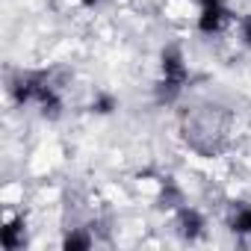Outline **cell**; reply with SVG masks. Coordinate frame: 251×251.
<instances>
[{
	"instance_id": "6da1fadb",
	"label": "cell",
	"mask_w": 251,
	"mask_h": 251,
	"mask_svg": "<svg viewBox=\"0 0 251 251\" xmlns=\"http://www.w3.org/2000/svg\"><path fill=\"white\" fill-rule=\"evenodd\" d=\"M230 133V112L225 106H195L183 118V139L201 157H219L227 148Z\"/></svg>"
},
{
	"instance_id": "7a4b0ae2",
	"label": "cell",
	"mask_w": 251,
	"mask_h": 251,
	"mask_svg": "<svg viewBox=\"0 0 251 251\" xmlns=\"http://www.w3.org/2000/svg\"><path fill=\"white\" fill-rule=\"evenodd\" d=\"M9 92L15 98V103H36L42 109L45 118H59L62 115V100L56 95V86L50 83V74L48 71H21L12 77L9 83Z\"/></svg>"
},
{
	"instance_id": "3957f363",
	"label": "cell",
	"mask_w": 251,
	"mask_h": 251,
	"mask_svg": "<svg viewBox=\"0 0 251 251\" xmlns=\"http://www.w3.org/2000/svg\"><path fill=\"white\" fill-rule=\"evenodd\" d=\"M160 68H163V80L157 83V100L160 103H175L189 80V68L183 59V50L177 45H169L160 53Z\"/></svg>"
},
{
	"instance_id": "277c9868",
	"label": "cell",
	"mask_w": 251,
	"mask_h": 251,
	"mask_svg": "<svg viewBox=\"0 0 251 251\" xmlns=\"http://www.w3.org/2000/svg\"><path fill=\"white\" fill-rule=\"evenodd\" d=\"M227 21H230V12L225 9V3H216V6H201V15H198V30H201L204 36H213V33H219Z\"/></svg>"
},
{
	"instance_id": "5b68a950",
	"label": "cell",
	"mask_w": 251,
	"mask_h": 251,
	"mask_svg": "<svg viewBox=\"0 0 251 251\" xmlns=\"http://www.w3.org/2000/svg\"><path fill=\"white\" fill-rule=\"evenodd\" d=\"M0 242H3L6 251L24 248V242H27V222H24V216H15L12 222H6V227L0 230Z\"/></svg>"
},
{
	"instance_id": "8992f818",
	"label": "cell",
	"mask_w": 251,
	"mask_h": 251,
	"mask_svg": "<svg viewBox=\"0 0 251 251\" xmlns=\"http://www.w3.org/2000/svg\"><path fill=\"white\" fill-rule=\"evenodd\" d=\"M177 225H180V236L183 239H198L204 233V216L198 210H192V207H180Z\"/></svg>"
},
{
	"instance_id": "52a82bcc",
	"label": "cell",
	"mask_w": 251,
	"mask_h": 251,
	"mask_svg": "<svg viewBox=\"0 0 251 251\" xmlns=\"http://www.w3.org/2000/svg\"><path fill=\"white\" fill-rule=\"evenodd\" d=\"M62 248H65V251H89V248H92V233H86V230H71V233L62 239Z\"/></svg>"
},
{
	"instance_id": "ba28073f",
	"label": "cell",
	"mask_w": 251,
	"mask_h": 251,
	"mask_svg": "<svg viewBox=\"0 0 251 251\" xmlns=\"http://www.w3.org/2000/svg\"><path fill=\"white\" fill-rule=\"evenodd\" d=\"M230 230H233V233H251V207L239 210V213L230 219Z\"/></svg>"
},
{
	"instance_id": "9c48e42d",
	"label": "cell",
	"mask_w": 251,
	"mask_h": 251,
	"mask_svg": "<svg viewBox=\"0 0 251 251\" xmlns=\"http://www.w3.org/2000/svg\"><path fill=\"white\" fill-rule=\"evenodd\" d=\"M115 106H118V100H115L112 95H98V98L92 100V112H98V115H109Z\"/></svg>"
},
{
	"instance_id": "30bf717a",
	"label": "cell",
	"mask_w": 251,
	"mask_h": 251,
	"mask_svg": "<svg viewBox=\"0 0 251 251\" xmlns=\"http://www.w3.org/2000/svg\"><path fill=\"white\" fill-rule=\"evenodd\" d=\"M160 201H163V207H177V204H180V192H177L172 183H166V192H163Z\"/></svg>"
},
{
	"instance_id": "8fae6325",
	"label": "cell",
	"mask_w": 251,
	"mask_h": 251,
	"mask_svg": "<svg viewBox=\"0 0 251 251\" xmlns=\"http://www.w3.org/2000/svg\"><path fill=\"white\" fill-rule=\"evenodd\" d=\"M239 36H242V42L251 48V15H242V18H239Z\"/></svg>"
},
{
	"instance_id": "7c38bea8",
	"label": "cell",
	"mask_w": 251,
	"mask_h": 251,
	"mask_svg": "<svg viewBox=\"0 0 251 251\" xmlns=\"http://www.w3.org/2000/svg\"><path fill=\"white\" fill-rule=\"evenodd\" d=\"M216 3H222V0H201V6H216Z\"/></svg>"
},
{
	"instance_id": "4fadbf2b",
	"label": "cell",
	"mask_w": 251,
	"mask_h": 251,
	"mask_svg": "<svg viewBox=\"0 0 251 251\" xmlns=\"http://www.w3.org/2000/svg\"><path fill=\"white\" fill-rule=\"evenodd\" d=\"M83 6H95V3H100V0H80Z\"/></svg>"
}]
</instances>
